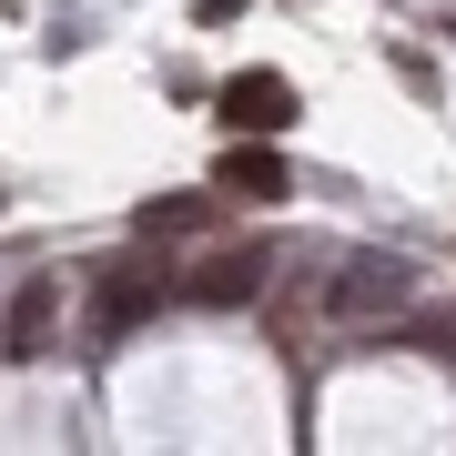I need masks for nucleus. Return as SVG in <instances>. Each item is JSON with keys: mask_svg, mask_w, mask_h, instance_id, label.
Returning a JSON list of instances; mask_svg holds the SVG:
<instances>
[{"mask_svg": "<svg viewBox=\"0 0 456 456\" xmlns=\"http://www.w3.org/2000/svg\"><path fill=\"white\" fill-rule=\"evenodd\" d=\"M406 305H416V264L406 254H355L325 284V314H335V325H386V314H406Z\"/></svg>", "mask_w": 456, "mask_h": 456, "instance_id": "obj_1", "label": "nucleus"}, {"mask_svg": "<svg viewBox=\"0 0 456 456\" xmlns=\"http://www.w3.org/2000/svg\"><path fill=\"white\" fill-rule=\"evenodd\" d=\"M51 335H61V284H51V274H20L11 314H0V355H11V365H41Z\"/></svg>", "mask_w": 456, "mask_h": 456, "instance_id": "obj_2", "label": "nucleus"}, {"mask_svg": "<svg viewBox=\"0 0 456 456\" xmlns=\"http://www.w3.org/2000/svg\"><path fill=\"white\" fill-rule=\"evenodd\" d=\"M213 112H224V132H264V142H274L294 122V82L284 71H233V82L213 92Z\"/></svg>", "mask_w": 456, "mask_h": 456, "instance_id": "obj_3", "label": "nucleus"}, {"mask_svg": "<svg viewBox=\"0 0 456 456\" xmlns=\"http://www.w3.org/2000/svg\"><path fill=\"white\" fill-rule=\"evenodd\" d=\"M264 274H274V254H264V244H224V254H203L193 274H183V294H193V305H254Z\"/></svg>", "mask_w": 456, "mask_h": 456, "instance_id": "obj_4", "label": "nucleus"}, {"mask_svg": "<svg viewBox=\"0 0 456 456\" xmlns=\"http://www.w3.org/2000/svg\"><path fill=\"white\" fill-rule=\"evenodd\" d=\"M213 183H224L233 203H274V193H284V152L264 142V132H244V142L224 152V173H213Z\"/></svg>", "mask_w": 456, "mask_h": 456, "instance_id": "obj_5", "label": "nucleus"}, {"mask_svg": "<svg viewBox=\"0 0 456 456\" xmlns=\"http://www.w3.org/2000/svg\"><path fill=\"white\" fill-rule=\"evenodd\" d=\"M142 314H152V284L132 274V264H122V274H102V284H92V335H102V345H112V335H132Z\"/></svg>", "mask_w": 456, "mask_h": 456, "instance_id": "obj_6", "label": "nucleus"}, {"mask_svg": "<svg viewBox=\"0 0 456 456\" xmlns=\"http://www.w3.org/2000/svg\"><path fill=\"white\" fill-rule=\"evenodd\" d=\"M213 203L203 193H173V203H142V244H183V233H203Z\"/></svg>", "mask_w": 456, "mask_h": 456, "instance_id": "obj_7", "label": "nucleus"}, {"mask_svg": "<svg viewBox=\"0 0 456 456\" xmlns=\"http://www.w3.org/2000/svg\"><path fill=\"white\" fill-rule=\"evenodd\" d=\"M416 335H426V345H446V355H456V314H426Z\"/></svg>", "mask_w": 456, "mask_h": 456, "instance_id": "obj_8", "label": "nucleus"}, {"mask_svg": "<svg viewBox=\"0 0 456 456\" xmlns=\"http://www.w3.org/2000/svg\"><path fill=\"white\" fill-rule=\"evenodd\" d=\"M193 11H203V20H233V11H244V0H193Z\"/></svg>", "mask_w": 456, "mask_h": 456, "instance_id": "obj_9", "label": "nucleus"}]
</instances>
